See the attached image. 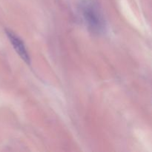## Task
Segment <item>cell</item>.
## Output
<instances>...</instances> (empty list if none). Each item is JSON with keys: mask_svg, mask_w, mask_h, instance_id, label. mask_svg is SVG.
Returning a JSON list of instances; mask_svg holds the SVG:
<instances>
[{"mask_svg": "<svg viewBox=\"0 0 152 152\" xmlns=\"http://www.w3.org/2000/svg\"><path fill=\"white\" fill-rule=\"evenodd\" d=\"M83 16L89 29L92 32L99 33L103 29L104 20L97 9L91 5H88L83 9Z\"/></svg>", "mask_w": 152, "mask_h": 152, "instance_id": "cell-1", "label": "cell"}, {"mask_svg": "<svg viewBox=\"0 0 152 152\" xmlns=\"http://www.w3.org/2000/svg\"><path fill=\"white\" fill-rule=\"evenodd\" d=\"M6 34H7L9 40L11 42L13 48L16 50V53L27 64H30L31 59H30L29 54H28V51L25 47V45H24L23 42L21 40V39L19 38L17 36L15 35L13 33H12L10 31H6Z\"/></svg>", "mask_w": 152, "mask_h": 152, "instance_id": "cell-2", "label": "cell"}]
</instances>
